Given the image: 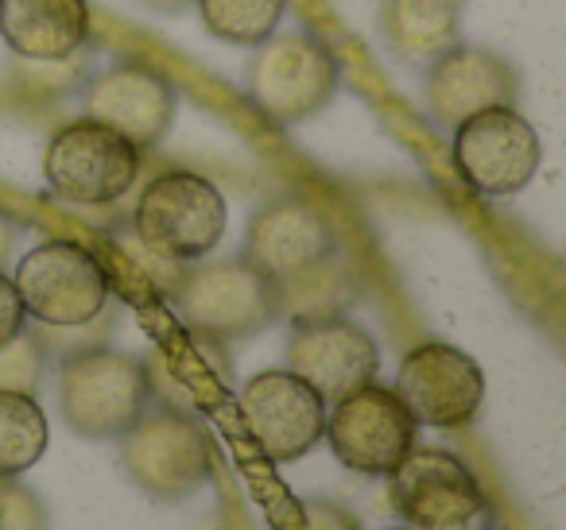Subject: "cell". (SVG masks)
Instances as JSON below:
<instances>
[{
  "mask_svg": "<svg viewBox=\"0 0 566 530\" xmlns=\"http://www.w3.org/2000/svg\"><path fill=\"white\" fill-rule=\"evenodd\" d=\"M0 35L20 59L66 63L90 35L86 0H0Z\"/></svg>",
  "mask_w": 566,
  "mask_h": 530,
  "instance_id": "e0dca14e",
  "label": "cell"
},
{
  "mask_svg": "<svg viewBox=\"0 0 566 530\" xmlns=\"http://www.w3.org/2000/svg\"><path fill=\"white\" fill-rule=\"evenodd\" d=\"M516 102V74L504 59L481 47H450L427 74V105L447 125H462L481 109Z\"/></svg>",
  "mask_w": 566,
  "mask_h": 530,
  "instance_id": "2e32d148",
  "label": "cell"
},
{
  "mask_svg": "<svg viewBox=\"0 0 566 530\" xmlns=\"http://www.w3.org/2000/svg\"><path fill=\"white\" fill-rule=\"evenodd\" d=\"M86 117L125 136L136 151L156 148L175 120V89L148 66H113L90 86Z\"/></svg>",
  "mask_w": 566,
  "mask_h": 530,
  "instance_id": "9a60e30c",
  "label": "cell"
},
{
  "mask_svg": "<svg viewBox=\"0 0 566 530\" xmlns=\"http://www.w3.org/2000/svg\"><path fill=\"white\" fill-rule=\"evenodd\" d=\"M419 422L396 399L392 388L377 380L349 391L326 411V442L334 457L361 476H388L411 449H416Z\"/></svg>",
  "mask_w": 566,
  "mask_h": 530,
  "instance_id": "9c48e42d",
  "label": "cell"
},
{
  "mask_svg": "<svg viewBox=\"0 0 566 530\" xmlns=\"http://www.w3.org/2000/svg\"><path fill=\"white\" fill-rule=\"evenodd\" d=\"M342 66L315 35H268L249 66V97L275 125H300L338 94Z\"/></svg>",
  "mask_w": 566,
  "mask_h": 530,
  "instance_id": "277c9868",
  "label": "cell"
},
{
  "mask_svg": "<svg viewBox=\"0 0 566 530\" xmlns=\"http://www.w3.org/2000/svg\"><path fill=\"white\" fill-rule=\"evenodd\" d=\"M136 174H140V151L90 117L59 128L43 156V179L71 205L120 202L133 190Z\"/></svg>",
  "mask_w": 566,
  "mask_h": 530,
  "instance_id": "8992f818",
  "label": "cell"
},
{
  "mask_svg": "<svg viewBox=\"0 0 566 530\" xmlns=\"http://www.w3.org/2000/svg\"><path fill=\"white\" fill-rule=\"evenodd\" d=\"M48 414L32 391H0V480H17L48 453Z\"/></svg>",
  "mask_w": 566,
  "mask_h": 530,
  "instance_id": "d6986e66",
  "label": "cell"
},
{
  "mask_svg": "<svg viewBox=\"0 0 566 530\" xmlns=\"http://www.w3.org/2000/svg\"><path fill=\"white\" fill-rule=\"evenodd\" d=\"M12 233H17V229H12V221H9V218H0V272L9 267V256H12Z\"/></svg>",
  "mask_w": 566,
  "mask_h": 530,
  "instance_id": "d4e9b609",
  "label": "cell"
},
{
  "mask_svg": "<svg viewBox=\"0 0 566 530\" xmlns=\"http://www.w3.org/2000/svg\"><path fill=\"white\" fill-rule=\"evenodd\" d=\"M392 391L419 426L462 430L485 403V372L470 352L447 341H423L400 360Z\"/></svg>",
  "mask_w": 566,
  "mask_h": 530,
  "instance_id": "4fadbf2b",
  "label": "cell"
},
{
  "mask_svg": "<svg viewBox=\"0 0 566 530\" xmlns=\"http://www.w3.org/2000/svg\"><path fill=\"white\" fill-rule=\"evenodd\" d=\"M0 530H43V507L28 491H0Z\"/></svg>",
  "mask_w": 566,
  "mask_h": 530,
  "instance_id": "7402d4cb",
  "label": "cell"
},
{
  "mask_svg": "<svg viewBox=\"0 0 566 530\" xmlns=\"http://www.w3.org/2000/svg\"><path fill=\"white\" fill-rule=\"evenodd\" d=\"M40 383V349L24 333L0 349V391H32Z\"/></svg>",
  "mask_w": 566,
  "mask_h": 530,
  "instance_id": "44dd1931",
  "label": "cell"
},
{
  "mask_svg": "<svg viewBox=\"0 0 566 530\" xmlns=\"http://www.w3.org/2000/svg\"><path fill=\"white\" fill-rule=\"evenodd\" d=\"M229 205L210 179L195 171H164L140 190L133 210L136 241L167 264H195L221 244Z\"/></svg>",
  "mask_w": 566,
  "mask_h": 530,
  "instance_id": "6da1fadb",
  "label": "cell"
},
{
  "mask_svg": "<svg viewBox=\"0 0 566 530\" xmlns=\"http://www.w3.org/2000/svg\"><path fill=\"white\" fill-rule=\"evenodd\" d=\"M24 318L28 314H24V303H20L17 287H12L9 275L0 272V349L24 333Z\"/></svg>",
  "mask_w": 566,
  "mask_h": 530,
  "instance_id": "603a6c76",
  "label": "cell"
},
{
  "mask_svg": "<svg viewBox=\"0 0 566 530\" xmlns=\"http://www.w3.org/2000/svg\"><path fill=\"white\" fill-rule=\"evenodd\" d=\"M543 159L539 132L516 105H496L465 117L454 132V167L470 190L485 198H512L535 179Z\"/></svg>",
  "mask_w": 566,
  "mask_h": 530,
  "instance_id": "ba28073f",
  "label": "cell"
},
{
  "mask_svg": "<svg viewBox=\"0 0 566 530\" xmlns=\"http://www.w3.org/2000/svg\"><path fill=\"white\" fill-rule=\"evenodd\" d=\"M117 442L125 473L136 480V488L164 504L187 499L210 476V442H206L202 426L175 406L144 411L140 422Z\"/></svg>",
  "mask_w": 566,
  "mask_h": 530,
  "instance_id": "52a82bcc",
  "label": "cell"
},
{
  "mask_svg": "<svg viewBox=\"0 0 566 530\" xmlns=\"http://www.w3.org/2000/svg\"><path fill=\"white\" fill-rule=\"evenodd\" d=\"M287 372L318 391L326 403H338L349 391L365 388L380 372V349L369 329L338 314L300 318L287 337Z\"/></svg>",
  "mask_w": 566,
  "mask_h": 530,
  "instance_id": "5bb4252c",
  "label": "cell"
},
{
  "mask_svg": "<svg viewBox=\"0 0 566 530\" xmlns=\"http://www.w3.org/2000/svg\"><path fill=\"white\" fill-rule=\"evenodd\" d=\"M241 422L256 449L275 465L300 460L326 434V399L287 368L256 372L237 395Z\"/></svg>",
  "mask_w": 566,
  "mask_h": 530,
  "instance_id": "7c38bea8",
  "label": "cell"
},
{
  "mask_svg": "<svg viewBox=\"0 0 566 530\" xmlns=\"http://www.w3.org/2000/svg\"><path fill=\"white\" fill-rule=\"evenodd\" d=\"M392 507L408 530H470L485 515L473 468L450 449H411L388 473Z\"/></svg>",
  "mask_w": 566,
  "mask_h": 530,
  "instance_id": "8fae6325",
  "label": "cell"
},
{
  "mask_svg": "<svg viewBox=\"0 0 566 530\" xmlns=\"http://www.w3.org/2000/svg\"><path fill=\"white\" fill-rule=\"evenodd\" d=\"M175 306L195 333L213 341H241L272 326L280 314V290L244 259H233L190 272L175 290Z\"/></svg>",
  "mask_w": 566,
  "mask_h": 530,
  "instance_id": "30bf717a",
  "label": "cell"
},
{
  "mask_svg": "<svg viewBox=\"0 0 566 530\" xmlns=\"http://www.w3.org/2000/svg\"><path fill=\"white\" fill-rule=\"evenodd\" d=\"M287 0H198V17L206 32L233 47H260L275 35Z\"/></svg>",
  "mask_w": 566,
  "mask_h": 530,
  "instance_id": "ffe728a7",
  "label": "cell"
},
{
  "mask_svg": "<svg viewBox=\"0 0 566 530\" xmlns=\"http://www.w3.org/2000/svg\"><path fill=\"white\" fill-rule=\"evenodd\" d=\"M24 314L51 329H78L102 318L109 303V275L94 252L74 241H48L32 248L12 275Z\"/></svg>",
  "mask_w": 566,
  "mask_h": 530,
  "instance_id": "3957f363",
  "label": "cell"
},
{
  "mask_svg": "<svg viewBox=\"0 0 566 530\" xmlns=\"http://www.w3.org/2000/svg\"><path fill=\"white\" fill-rule=\"evenodd\" d=\"M151 403V375L128 352L90 349L63 364L59 406L66 426L90 442H117Z\"/></svg>",
  "mask_w": 566,
  "mask_h": 530,
  "instance_id": "7a4b0ae2",
  "label": "cell"
},
{
  "mask_svg": "<svg viewBox=\"0 0 566 530\" xmlns=\"http://www.w3.org/2000/svg\"><path fill=\"white\" fill-rule=\"evenodd\" d=\"M303 522H307V530H361V522L346 507L331 504V499H307L303 504Z\"/></svg>",
  "mask_w": 566,
  "mask_h": 530,
  "instance_id": "cb8c5ba5",
  "label": "cell"
},
{
  "mask_svg": "<svg viewBox=\"0 0 566 530\" xmlns=\"http://www.w3.org/2000/svg\"><path fill=\"white\" fill-rule=\"evenodd\" d=\"M403 530H408V527H403Z\"/></svg>",
  "mask_w": 566,
  "mask_h": 530,
  "instance_id": "484cf974",
  "label": "cell"
},
{
  "mask_svg": "<svg viewBox=\"0 0 566 530\" xmlns=\"http://www.w3.org/2000/svg\"><path fill=\"white\" fill-rule=\"evenodd\" d=\"M465 0H385L380 32L408 59H439L462 32Z\"/></svg>",
  "mask_w": 566,
  "mask_h": 530,
  "instance_id": "ac0fdd59",
  "label": "cell"
},
{
  "mask_svg": "<svg viewBox=\"0 0 566 530\" xmlns=\"http://www.w3.org/2000/svg\"><path fill=\"white\" fill-rule=\"evenodd\" d=\"M334 252H338V236L331 221L303 198H283L260 210L244 236V264L280 290V303L292 290L311 287L318 275H326Z\"/></svg>",
  "mask_w": 566,
  "mask_h": 530,
  "instance_id": "5b68a950",
  "label": "cell"
}]
</instances>
